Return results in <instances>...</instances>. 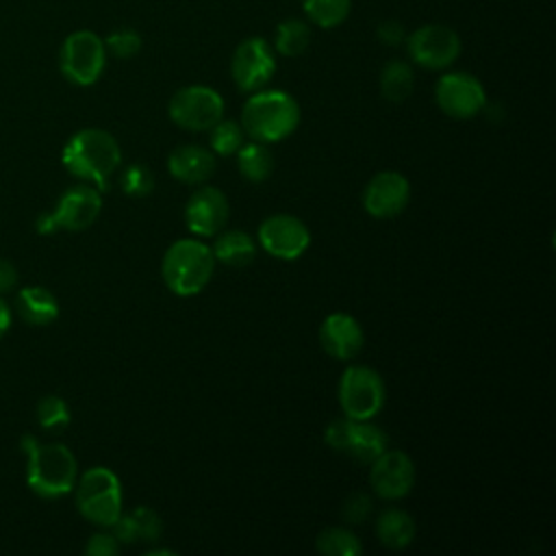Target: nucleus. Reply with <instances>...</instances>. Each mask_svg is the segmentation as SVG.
<instances>
[{
    "label": "nucleus",
    "instance_id": "obj_1",
    "mask_svg": "<svg viewBox=\"0 0 556 556\" xmlns=\"http://www.w3.org/2000/svg\"><path fill=\"white\" fill-rule=\"evenodd\" d=\"M61 161L72 176L93 182L98 191H106L109 178L119 167L122 150L111 132L102 128H83L70 137Z\"/></svg>",
    "mask_w": 556,
    "mask_h": 556
},
{
    "label": "nucleus",
    "instance_id": "obj_2",
    "mask_svg": "<svg viewBox=\"0 0 556 556\" xmlns=\"http://www.w3.org/2000/svg\"><path fill=\"white\" fill-rule=\"evenodd\" d=\"M239 124L250 139L276 143L298 128L300 104L282 89H258L245 100Z\"/></svg>",
    "mask_w": 556,
    "mask_h": 556
},
{
    "label": "nucleus",
    "instance_id": "obj_3",
    "mask_svg": "<svg viewBox=\"0 0 556 556\" xmlns=\"http://www.w3.org/2000/svg\"><path fill=\"white\" fill-rule=\"evenodd\" d=\"M26 454L28 486L41 497H61L76 484V458L63 443H39L33 437H22Z\"/></svg>",
    "mask_w": 556,
    "mask_h": 556
},
{
    "label": "nucleus",
    "instance_id": "obj_4",
    "mask_svg": "<svg viewBox=\"0 0 556 556\" xmlns=\"http://www.w3.org/2000/svg\"><path fill=\"white\" fill-rule=\"evenodd\" d=\"M215 269V256L211 245L200 239L174 241L161 258V276L165 287L180 295H198L211 280Z\"/></svg>",
    "mask_w": 556,
    "mask_h": 556
},
{
    "label": "nucleus",
    "instance_id": "obj_5",
    "mask_svg": "<svg viewBox=\"0 0 556 556\" xmlns=\"http://www.w3.org/2000/svg\"><path fill=\"white\" fill-rule=\"evenodd\" d=\"M76 486L78 513L102 528H111L122 515V484L109 467L87 469Z\"/></svg>",
    "mask_w": 556,
    "mask_h": 556
},
{
    "label": "nucleus",
    "instance_id": "obj_6",
    "mask_svg": "<svg viewBox=\"0 0 556 556\" xmlns=\"http://www.w3.org/2000/svg\"><path fill=\"white\" fill-rule=\"evenodd\" d=\"M337 397L345 417L374 419L387 400L384 380L369 365H350L339 378Z\"/></svg>",
    "mask_w": 556,
    "mask_h": 556
},
{
    "label": "nucleus",
    "instance_id": "obj_7",
    "mask_svg": "<svg viewBox=\"0 0 556 556\" xmlns=\"http://www.w3.org/2000/svg\"><path fill=\"white\" fill-rule=\"evenodd\" d=\"M106 65L104 39L93 30H74L70 33L59 50V70L61 74L78 87L93 85Z\"/></svg>",
    "mask_w": 556,
    "mask_h": 556
},
{
    "label": "nucleus",
    "instance_id": "obj_8",
    "mask_svg": "<svg viewBox=\"0 0 556 556\" xmlns=\"http://www.w3.org/2000/svg\"><path fill=\"white\" fill-rule=\"evenodd\" d=\"M324 441L334 452L350 456L361 465H371L389 445L382 428L371 424V419H332L324 430Z\"/></svg>",
    "mask_w": 556,
    "mask_h": 556
},
{
    "label": "nucleus",
    "instance_id": "obj_9",
    "mask_svg": "<svg viewBox=\"0 0 556 556\" xmlns=\"http://www.w3.org/2000/svg\"><path fill=\"white\" fill-rule=\"evenodd\" d=\"M102 208V195L98 189L78 185L67 189L52 213H43L37 219V232L39 235H52L56 230H85L89 228Z\"/></svg>",
    "mask_w": 556,
    "mask_h": 556
},
{
    "label": "nucleus",
    "instance_id": "obj_10",
    "mask_svg": "<svg viewBox=\"0 0 556 556\" xmlns=\"http://www.w3.org/2000/svg\"><path fill=\"white\" fill-rule=\"evenodd\" d=\"M167 113L176 126L191 132H204L224 117V100L213 87L187 85L172 96Z\"/></svg>",
    "mask_w": 556,
    "mask_h": 556
},
{
    "label": "nucleus",
    "instance_id": "obj_11",
    "mask_svg": "<svg viewBox=\"0 0 556 556\" xmlns=\"http://www.w3.org/2000/svg\"><path fill=\"white\" fill-rule=\"evenodd\" d=\"M276 72L274 48L261 37L243 39L230 59V76L239 91L254 93L265 89Z\"/></svg>",
    "mask_w": 556,
    "mask_h": 556
},
{
    "label": "nucleus",
    "instance_id": "obj_12",
    "mask_svg": "<svg viewBox=\"0 0 556 556\" xmlns=\"http://www.w3.org/2000/svg\"><path fill=\"white\" fill-rule=\"evenodd\" d=\"M406 50L415 65L424 70H445L460 54V37L443 24H426L406 35Z\"/></svg>",
    "mask_w": 556,
    "mask_h": 556
},
{
    "label": "nucleus",
    "instance_id": "obj_13",
    "mask_svg": "<svg viewBox=\"0 0 556 556\" xmlns=\"http://www.w3.org/2000/svg\"><path fill=\"white\" fill-rule=\"evenodd\" d=\"M434 100L439 109L454 119L476 117L486 106L482 83L467 72H447L437 80Z\"/></svg>",
    "mask_w": 556,
    "mask_h": 556
},
{
    "label": "nucleus",
    "instance_id": "obj_14",
    "mask_svg": "<svg viewBox=\"0 0 556 556\" xmlns=\"http://www.w3.org/2000/svg\"><path fill=\"white\" fill-rule=\"evenodd\" d=\"M261 248L282 261L300 258L311 245V230L306 224L289 213H276L261 222L258 226Z\"/></svg>",
    "mask_w": 556,
    "mask_h": 556
},
{
    "label": "nucleus",
    "instance_id": "obj_15",
    "mask_svg": "<svg viewBox=\"0 0 556 556\" xmlns=\"http://www.w3.org/2000/svg\"><path fill=\"white\" fill-rule=\"evenodd\" d=\"M369 467L371 491L382 500H402L415 486V463L402 450H384Z\"/></svg>",
    "mask_w": 556,
    "mask_h": 556
},
{
    "label": "nucleus",
    "instance_id": "obj_16",
    "mask_svg": "<svg viewBox=\"0 0 556 556\" xmlns=\"http://www.w3.org/2000/svg\"><path fill=\"white\" fill-rule=\"evenodd\" d=\"M410 202V182L404 174L387 169L369 178L363 189V208L378 219H389L400 213Z\"/></svg>",
    "mask_w": 556,
    "mask_h": 556
},
{
    "label": "nucleus",
    "instance_id": "obj_17",
    "mask_svg": "<svg viewBox=\"0 0 556 556\" xmlns=\"http://www.w3.org/2000/svg\"><path fill=\"white\" fill-rule=\"evenodd\" d=\"M228 198L217 187H200L185 204V224L198 237L217 235L228 222Z\"/></svg>",
    "mask_w": 556,
    "mask_h": 556
},
{
    "label": "nucleus",
    "instance_id": "obj_18",
    "mask_svg": "<svg viewBox=\"0 0 556 556\" xmlns=\"http://www.w3.org/2000/svg\"><path fill=\"white\" fill-rule=\"evenodd\" d=\"M319 343L328 356L350 361L363 350L365 332L356 317L348 313H330L319 326Z\"/></svg>",
    "mask_w": 556,
    "mask_h": 556
},
{
    "label": "nucleus",
    "instance_id": "obj_19",
    "mask_svg": "<svg viewBox=\"0 0 556 556\" xmlns=\"http://www.w3.org/2000/svg\"><path fill=\"white\" fill-rule=\"evenodd\" d=\"M167 172L172 178L185 185H202L215 172V154L195 143L178 146L167 156Z\"/></svg>",
    "mask_w": 556,
    "mask_h": 556
},
{
    "label": "nucleus",
    "instance_id": "obj_20",
    "mask_svg": "<svg viewBox=\"0 0 556 556\" xmlns=\"http://www.w3.org/2000/svg\"><path fill=\"white\" fill-rule=\"evenodd\" d=\"M111 528H113V536L124 545H130L137 541L154 543L163 534L161 517L148 506H139L126 515L122 513Z\"/></svg>",
    "mask_w": 556,
    "mask_h": 556
},
{
    "label": "nucleus",
    "instance_id": "obj_21",
    "mask_svg": "<svg viewBox=\"0 0 556 556\" xmlns=\"http://www.w3.org/2000/svg\"><path fill=\"white\" fill-rule=\"evenodd\" d=\"M376 536L378 541L389 547V549H404L413 543L415 534H417V526L415 519L402 510V508H384L378 517H376Z\"/></svg>",
    "mask_w": 556,
    "mask_h": 556
},
{
    "label": "nucleus",
    "instance_id": "obj_22",
    "mask_svg": "<svg viewBox=\"0 0 556 556\" xmlns=\"http://www.w3.org/2000/svg\"><path fill=\"white\" fill-rule=\"evenodd\" d=\"M15 308L30 326H46L59 317V302L46 287H26L17 293Z\"/></svg>",
    "mask_w": 556,
    "mask_h": 556
},
{
    "label": "nucleus",
    "instance_id": "obj_23",
    "mask_svg": "<svg viewBox=\"0 0 556 556\" xmlns=\"http://www.w3.org/2000/svg\"><path fill=\"white\" fill-rule=\"evenodd\" d=\"M211 250L215 263H224L228 267H245L256 258V241L243 230H219Z\"/></svg>",
    "mask_w": 556,
    "mask_h": 556
},
{
    "label": "nucleus",
    "instance_id": "obj_24",
    "mask_svg": "<svg viewBox=\"0 0 556 556\" xmlns=\"http://www.w3.org/2000/svg\"><path fill=\"white\" fill-rule=\"evenodd\" d=\"M237 154V167L241 176L250 182H265L274 172V156L267 143L261 141H243V146L235 152Z\"/></svg>",
    "mask_w": 556,
    "mask_h": 556
},
{
    "label": "nucleus",
    "instance_id": "obj_25",
    "mask_svg": "<svg viewBox=\"0 0 556 556\" xmlns=\"http://www.w3.org/2000/svg\"><path fill=\"white\" fill-rule=\"evenodd\" d=\"M415 87V72L406 61L391 59L380 72V93L387 102H404Z\"/></svg>",
    "mask_w": 556,
    "mask_h": 556
},
{
    "label": "nucleus",
    "instance_id": "obj_26",
    "mask_svg": "<svg viewBox=\"0 0 556 556\" xmlns=\"http://www.w3.org/2000/svg\"><path fill=\"white\" fill-rule=\"evenodd\" d=\"M311 26L304 20L289 17L278 24L274 35V50L282 56H300L311 46Z\"/></svg>",
    "mask_w": 556,
    "mask_h": 556
},
{
    "label": "nucleus",
    "instance_id": "obj_27",
    "mask_svg": "<svg viewBox=\"0 0 556 556\" xmlns=\"http://www.w3.org/2000/svg\"><path fill=\"white\" fill-rule=\"evenodd\" d=\"M315 547L324 556H358L363 552L361 539L345 526L324 528L315 539Z\"/></svg>",
    "mask_w": 556,
    "mask_h": 556
},
{
    "label": "nucleus",
    "instance_id": "obj_28",
    "mask_svg": "<svg viewBox=\"0 0 556 556\" xmlns=\"http://www.w3.org/2000/svg\"><path fill=\"white\" fill-rule=\"evenodd\" d=\"M352 9V0H304L306 17L319 28L339 26Z\"/></svg>",
    "mask_w": 556,
    "mask_h": 556
},
{
    "label": "nucleus",
    "instance_id": "obj_29",
    "mask_svg": "<svg viewBox=\"0 0 556 556\" xmlns=\"http://www.w3.org/2000/svg\"><path fill=\"white\" fill-rule=\"evenodd\" d=\"M243 137H245V132L239 122L222 117L211 128V152L219 154V156H230L243 146Z\"/></svg>",
    "mask_w": 556,
    "mask_h": 556
},
{
    "label": "nucleus",
    "instance_id": "obj_30",
    "mask_svg": "<svg viewBox=\"0 0 556 556\" xmlns=\"http://www.w3.org/2000/svg\"><path fill=\"white\" fill-rule=\"evenodd\" d=\"M72 419L70 406L59 395H46L37 404V421L48 432H61Z\"/></svg>",
    "mask_w": 556,
    "mask_h": 556
},
{
    "label": "nucleus",
    "instance_id": "obj_31",
    "mask_svg": "<svg viewBox=\"0 0 556 556\" xmlns=\"http://www.w3.org/2000/svg\"><path fill=\"white\" fill-rule=\"evenodd\" d=\"M104 48L115 59H132L141 50V35L132 28H117L106 35Z\"/></svg>",
    "mask_w": 556,
    "mask_h": 556
},
{
    "label": "nucleus",
    "instance_id": "obj_32",
    "mask_svg": "<svg viewBox=\"0 0 556 556\" xmlns=\"http://www.w3.org/2000/svg\"><path fill=\"white\" fill-rule=\"evenodd\" d=\"M119 185H122L126 195L143 198V195H148L154 189V176H152V172L146 165L132 163V165H128L124 169Z\"/></svg>",
    "mask_w": 556,
    "mask_h": 556
},
{
    "label": "nucleus",
    "instance_id": "obj_33",
    "mask_svg": "<svg viewBox=\"0 0 556 556\" xmlns=\"http://www.w3.org/2000/svg\"><path fill=\"white\" fill-rule=\"evenodd\" d=\"M371 508H374L371 495H367L363 491H354L341 504V517L348 523H363L371 515Z\"/></svg>",
    "mask_w": 556,
    "mask_h": 556
},
{
    "label": "nucleus",
    "instance_id": "obj_34",
    "mask_svg": "<svg viewBox=\"0 0 556 556\" xmlns=\"http://www.w3.org/2000/svg\"><path fill=\"white\" fill-rule=\"evenodd\" d=\"M117 552H119V541L113 536V532H98L85 545L87 556H115Z\"/></svg>",
    "mask_w": 556,
    "mask_h": 556
},
{
    "label": "nucleus",
    "instance_id": "obj_35",
    "mask_svg": "<svg viewBox=\"0 0 556 556\" xmlns=\"http://www.w3.org/2000/svg\"><path fill=\"white\" fill-rule=\"evenodd\" d=\"M376 35L387 46H400V43L406 41V30H404V26L397 20L380 22L378 28H376Z\"/></svg>",
    "mask_w": 556,
    "mask_h": 556
},
{
    "label": "nucleus",
    "instance_id": "obj_36",
    "mask_svg": "<svg viewBox=\"0 0 556 556\" xmlns=\"http://www.w3.org/2000/svg\"><path fill=\"white\" fill-rule=\"evenodd\" d=\"M17 282V269L11 261H4L0 258V293L13 289Z\"/></svg>",
    "mask_w": 556,
    "mask_h": 556
},
{
    "label": "nucleus",
    "instance_id": "obj_37",
    "mask_svg": "<svg viewBox=\"0 0 556 556\" xmlns=\"http://www.w3.org/2000/svg\"><path fill=\"white\" fill-rule=\"evenodd\" d=\"M9 324H11V313H9V306L4 304V300H0V337L9 330Z\"/></svg>",
    "mask_w": 556,
    "mask_h": 556
},
{
    "label": "nucleus",
    "instance_id": "obj_38",
    "mask_svg": "<svg viewBox=\"0 0 556 556\" xmlns=\"http://www.w3.org/2000/svg\"><path fill=\"white\" fill-rule=\"evenodd\" d=\"M146 554H148V556H163V554H165V556H176V552H172V549H163V547H154V549H148Z\"/></svg>",
    "mask_w": 556,
    "mask_h": 556
}]
</instances>
